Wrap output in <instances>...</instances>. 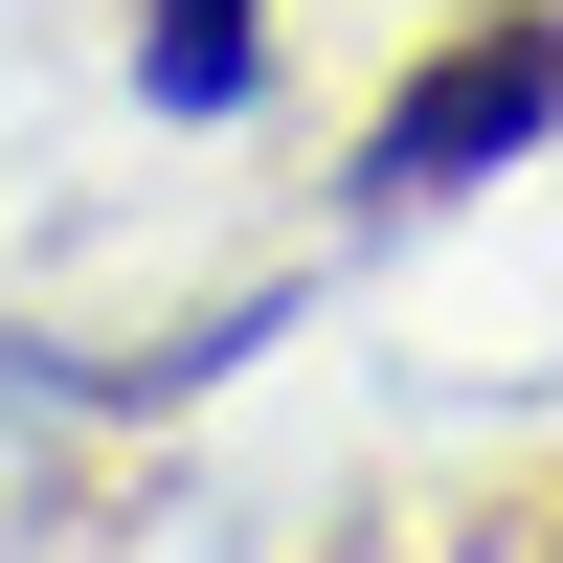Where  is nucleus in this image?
Masks as SVG:
<instances>
[{"label": "nucleus", "instance_id": "f257e3e1", "mask_svg": "<svg viewBox=\"0 0 563 563\" xmlns=\"http://www.w3.org/2000/svg\"><path fill=\"white\" fill-rule=\"evenodd\" d=\"M563 113V0H474V23L429 45V68L384 90V135H361V180L384 203H451V180H496L519 135Z\"/></svg>", "mask_w": 563, "mask_h": 563}, {"label": "nucleus", "instance_id": "f03ea898", "mask_svg": "<svg viewBox=\"0 0 563 563\" xmlns=\"http://www.w3.org/2000/svg\"><path fill=\"white\" fill-rule=\"evenodd\" d=\"M135 68L158 113H249V0H135Z\"/></svg>", "mask_w": 563, "mask_h": 563}]
</instances>
